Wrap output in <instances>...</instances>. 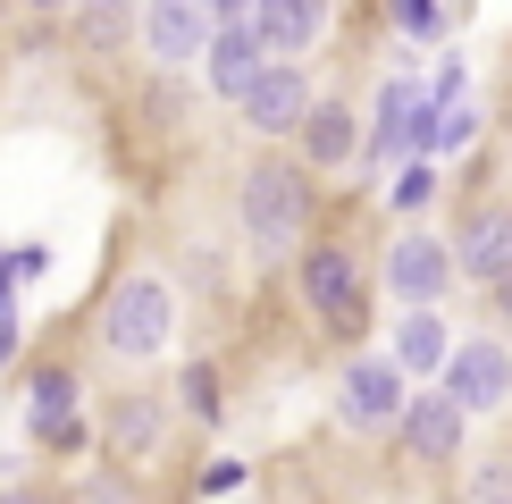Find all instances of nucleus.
Listing matches in <instances>:
<instances>
[{
  "mask_svg": "<svg viewBox=\"0 0 512 504\" xmlns=\"http://www.w3.org/2000/svg\"><path fill=\"white\" fill-rule=\"evenodd\" d=\"M227 488H244V462L227 454V462H202V496H227Z\"/></svg>",
  "mask_w": 512,
  "mask_h": 504,
  "instance_id": "nucleus-24",
  "label": "nucleus"
},
{
  "mask_svg": "<svg viewBox=\"0 0 512 504\" xmlns=\"http://www.w3.org/2000/svg\"><path fill=\"white\" fill-rule=\"evenodd\" d=\"M395 454L420 462V471H454V462L471 454V412H462L445 387H412V404H403V420H395Z\"/></svg>",
  "mask_w": 512,
  "mask_h": 504,
  "instance_id": "nucleus-9",
  "label": "nucleus"
},
{
  "mask_svg": "<svg viewBox=\"0 0 512 504\" xmlns=\"http://www.w3.org/2000/svg\"><path fill=\"white\" fill-rule=\"evenodd\" d=\"M361 135H370V126H361V110H353V101L319 93V101H311V118H303V135H294L286 152L303 160L311 177H336V168H353V160H361Z\"/></svg>",
  "mask_w": 512,
  "mask_h": 504,
  "instance_id": "nucleus-12",
  "label": "nucleus"
},
{
  "mask_svg": "<svg viewBox=\"0 0 512 504\" xmlns=\"http://www.w3.org/2000/svg\"><path fill=\"white\" fill-rule=\"evenodd\" d=\"M403 404H412V378H403L395 353H345V370H336V420L353 437H395Z\"/></svg>",
  "mask_w": 512,
  "mask_h": 504,
  "instance_id": "nucleus-6",
  "label": "nucleus"
},
{
  "mask_svg": "<svg viewBox=\"0 0 512 504\" xmlns=\"http://www.w3.org/2000/svg\"><path fill=\"white\" fill-rule=\"evenodd\" d=\"M445 244H454V269L462 286H496L512 269V194H471L454 210V227H445Z\"/></svg>",
  "mask_w": 512,
  "mask_h": 504,
  "instance_id": "nucleus-10",
  "label": "nucleus"
},
{
  "mask_svg": "<svg viewBox=\"0 0 512 504\" xmlns=\"http://www.w3.org/2000/svg\"><path fill=\"white\" fill-rule=\"evenodd\" d=\"M479 101L471 93H462V101H437V126H429V160H454V152H471V143H479Z\"/></svg>",
  "mask_w": 512,
  "mask_h": 504,
  "instance_id": "nucleus-19",
  "label": "nucleus"
},
{
  "mask_svg": "<svg viewBox=\"0 0 512 504\" xmlns=\"http://www.w3.org/2000/svg\"><path fill=\"white\" fill-rule=\"evenodd\" d=\"M261 68H269V51H261V34H252V17L219 26V34H210V51H202V76H210V93H219V101H244L252 84H261Z\"/></svg>",
  "mask_w": 512,
  "mask_h": 504,
  "instance_id": "nucleus-15",
  "label": "nucleus"
},
{
  "mask_svg": "<svg viewBox=\"0 0 512 504\" xmlns=\"http://www.w3.org/2000/svg\"><path fill=\"white\" fill-rule=\"evenodd\" d=\"M177 387H185V412H194V420H219V412H227V395H219V362H185Z\"/></svg>",
  "mask_w": 512,
  "mask_h": 504,
  "instance_id": "nucleus-22",
  "label": "nucleus"
},
{
  "mask_svg": "<svg viewBox=\"0 0 512 504\" xmlns=\"http://www.w3.org/2000/svg\"><path fill=\"white\" fill-rule=\"evenodd\" d=\"M26 9H42V17H59V9H76V0H26Z\"/></svg>",
  "mask_w": 512,
  "mask_h": 504,
  "instance_id": "nucleus-28",
  "label": "nucleus"
},
{
  "mask_svg": "<svg viewBox=\"0 0 512 504\" xmlns=\"http://www.w3.org/2000/svg\"><path fill=\"white\" fill-rule=\"evenodd\" d=\"M168 429H177V404H168V387H118L110 404H101L93 437L101 454L118 462V471H143V462L168 454Z\"/></svg>",
  "mask_w": 512,
  "mask_h": 504,
  "instance_id": "nucleus-7",
  "label": "nucleus"
},
{
  "mask_svg": "<svg viewBox=\"0 0 512 504\" xmlns=\"http://www.w3.org/2000/svg\"><path fill=\"white\" fill-rule=\"evenodd\" d=\"M252 34L269 59H311L328 42V0H252Z\"/></svg>",
  "mask_w": 512,
  "mask_h": 504,
  "instance_id": "nucleus-14",
  "label": "nucleus"
},
{
  "mask_svg": "<svg viewBox=\"0 0 512 504\" xmlns=\"http://www.w3.org/2000/svg\"><path fill=\"white\" fill-rule=\"evenodd\" d=\"M378 9H387V26L412 34V42H437V34H445V9H437V0H378Z\"/></svg>",
  "mask_w": 512,
  "mask_h": 504,
  "instance_id": "nucleus-21",
  "label": "nucleus"
},
{
  "mask_svg": "<svg viewBox=\"0 0 512 504\" xmlns=\"http://www.w3.org/2000/svg\"><path fill=\"white\" fill-rule=\"evenodd\" d=\"M126 34H135V0H76V51L84 59L126 51Z\"/></svg>",
  "mask_w": 512,
  "mask_h": 504,
  "instance_id": "nucleus-17",
  "label": "nucleus"
},
{
  "mask_svg": "<svg viewBox=\"0 0 512 504\" xmlns=\"http://www.w3.org/2000/svg\"><path fill=\"white\" fill-rule=\"evenodd\" d=\"M0 504H59L51 488H0Z\"/></svg>",
  "mask_w": 512,
  "mask_h": 504,
  "instance_id": "nucleus-27",
  "label": "nucleus"
},
{
  "mask_svg": "<svg viewBox=\"0 0 512 504\" xmlns=\"http://www.w3.org/2000/svg\"><path fill=\"white\" fill-rule=\"evenodd\" d=\"M26 429H42V420H68L76 412V395H84V378H76V362H34V378H26Z\"/></svg>",
  "mask_w": 512,
  "mask_h": 504,
  "instance_id": "nucleus-18",
  "label": "nucleus"
},
{
  "mask_svg": "<svg viewBox=\"0 0 512 504\" xmlns=\"http://www.w3.org/2000/svg\"><path fill=\"white\" fill-rule=\"evenodd\" d=\"M34 446H42V454H76V446H93V420H84V412L42 420V429H34Z\"/></svg>",
  "mask_w": 512,
  "mask_h": 504,
  "instance_id": "nucleus-23",
  "label": "nucleus"
},
{
  "mask_svg": "<svg viewBox=\"0 0 512 504\" xmlns=\"http://www.w3.org/2000/svg\"><path fill=\"white\" fill-rule=\"evenodd\" d=\"M311 101H319V84H311L303 59H269L261 84L236 101V118H244L261 143H294V135H303V118H311Z\"/></svg>",
  "mask_w": 512,
  "mask_h": 504,
  "instance_id": "nucleus-11",
  "label": "nucleus"
},
{
  "mask_svg": "<svg viewBox=\"0 0 512 504\" xmlns=\"http://www.w3.org/2000/svg\"><path fill=\"white\" fill-rule=\"evenodd\" d=\"M135 34H143V51H152L160 68H185V59L210 51L219 17H210L202 0H143V9H135Z\"/></svg>",
  "mask_w": 512,
  "mask_h": 504,
  "instance_id": "nucleus-13",
  "label": "nucleus"
},
{
  "mask_svg": "<svg viewBox=\"0 0 512 504\" xmlns=\"http://www.w3.org/2000/svg\"><path fill=\"white\" fill-rule=\"evenodd\" d=\"M429 126H437L429 84H420V76H387V84H378V101H370V135H361V160L395 177L403 160H429Z\"/></svg>",
  "mask_w": 512,
  "mask_h": 504,
  "instance_id": "nucleus-4",
  "label": "nucleus"
},
{
  "mask_svg": "<svg viewBox=\"0 0 512 504\" xmlns=\"http://www.w3.org/2000/svg\"><path fill=\"white\" fill-rule=\"evenodd\" d=\"M9 353H17V328H0V362H9Z\"/></svg>",
  "mask_w": 512,
  "mask_h": 504,
  "instance_id": "nucleus-29",
  "label": "nucleus"
},
{
  "mask_svg": "<svg viewBox=\"0 0 512 504\" xmlns=\"http://www.w3.org/2000/svg\"><path fill=\"white\" fill-rule=\"evenodd\" d=\"M294 294H303L311 328L336 336V345H361L370 336V303H378V269L345 227H319V236L294 252Z\"/></svg>",
  "mask_w": 512,
  "mask_h": 504,
  "instance_id": "nucleus-2",
  "label": "nucleus"
},
{
  "mask_svg": "<svg viewBox=\"0 0 512 504\" xmlns=\"http://www.w3.org/2000/svg\"><path fill=\"white\" fill-rule=\"evenodd\" d=\"M387 353L403 362V378H412V387H420V378L437 387V378H445V362H454V320H445L437 303L403 311V320H395V345H387Z\"/></svg>",
  "mask_w": 512,
  "mask_h": 504,
  "instance_id": "nucleus-16",
  "label": "nucleus"
},
{
  "mask_svg": "<svg viewBox=\"0 0 512 504\" xmlns=\"http://www.w3.org/2000/svg\"><path fill=\"white\" fill-rule=\"evenodd\" d=\"M487 320H496V328L512 336V269H504V278H496V286H487Z\"/></svg>",
  "mask_w": 512,
  "mask_h": 504,
  "instance_id": "nucleus-25",
  "label": "nucleus"
},
{
  "mask_svg": "<svg viewBox=\"0 0 512 504\" xmlns=\"http://www.w3.org/2000/svg\"><path fill=\"white\" fill-rule=\"evenodd\" d=\"M437 185H445V177H437V160H403L395 177H387V210H403V219H420V210L437 202Z\"/></svg>",
  "mask_w": 512,
  "mask_h": 504,
  "instance_id": "nucleus-20",
  "label": "nucleus"
},
{
  "mask_svg": "<svg viewBox=\"0 0 512 504\" xmlns=\"http://www.w3.org/2000/svg\"><path fill=\"white\" fill-rule=\"evenodd\" d=\"M93 345L110 362H160L177 345V286L160 269H118L110 294L93 303Z\"/></svg>",
  "mask_w": 512,
  "mask_h": 504,
  "instance_id": "nucleus-3",
  "label": "nucleus"
},
{
  "mask_svg": "<svg viewBox=\"0 0 512 504\" xmlns=\"http://www.w3.org/2000/svg\"><path fill=\"white\" fill-rule=\"evenodd\" d=\"M210 17H219V26H236V17H252V0H202Z\"/></svg>",
  "mask_w": 512,
  "mask_h": 504,
  "instance_id": "nucleus-26",
  "label": "nucleus"
},
{
  "mask_svg": "<svg viewBox=\"0 0 512 504\" xmlns=\"http://www.w3.org/2000/svg\"><path fill=\"white\" fill-rule=\"evenodd\" d=\"M471 420H496L512 412V336L504 328H479V336H454V362L437 378Z\"/></svg>",
  "mask_w": 512,
  "mask_h": 504,
  "instance_id": "nucleus-8",
  "label": "nucleus"
},
{
  "mask_svg": "<svg viewBox=\"0 0 512 504\" xmlns=\"http://www.w3.org/2000/svg\"><path fill=\"white\" fill-rule=\"evenodd\" d=\"M378 286H387L403 311H420V303H445V294L462 286V269H454V244H445L437 227H395V236L378 244Z\"/></svg>",
  "mask_w": 512,
  "mask_h": 504,
  "instance_id": "nucleus-5",
  "label": "nucleus"
},
{
  "mask_svg": "<svg viewBox=\"0 0 512 504\" xmlns=\"http://www.w3.org/2000/svg\"><path fill=\"white\" fill-rule=\"evenodd\" d=\"M236 219H244L252 261H294L319 236V177L294 152H261L236 185Z\"/></svg>",
  "mask_w": 512,
  "mask_h": 504,
  "instance_id": "nucleus-1",
  "label": "nucleus"
}]
</instances>
